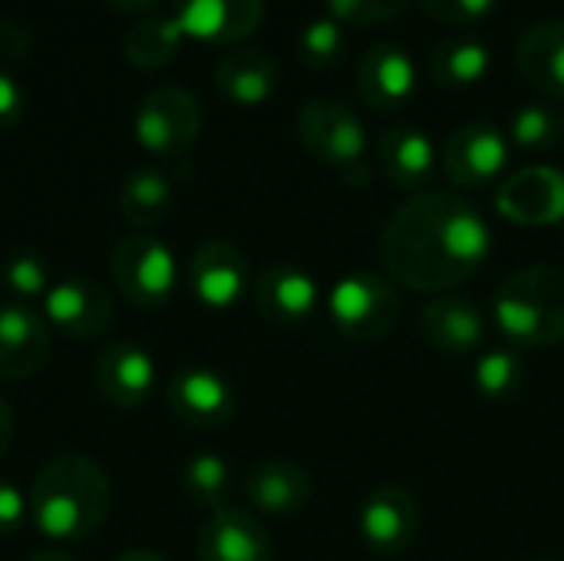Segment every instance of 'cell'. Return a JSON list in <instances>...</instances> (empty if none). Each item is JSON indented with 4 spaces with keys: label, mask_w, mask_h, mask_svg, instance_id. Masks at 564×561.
I'll list each match as a JSON object with an SVG mask.
<instances>
[{
    "label": "cell",
    "mask_w": 564,
    "mask_h": 561,
    "mask_svg": "<svg viewBox=\"0 0 564 561\" xmlns=\"http://www.w3.org/2000/svg\"><path fill=\"white\" fill-rule=\"evenodd\" d=\"M496 212L522 228H552L564 222V172L555 165H525L496 188Z\"/></svg>",
    "instance_id": "30bf717a"
},
{
    "label": "cell",
    "mask_w": 564,
    "mask_h": 561,
    "mask_svg": "<svg viewBox=\"0 0 564 561\" xmlns=\"http://www.w3.org/2000/svg\"><path fill=\"white\" fill-rule=\"evenodd\" d=\"M30 519V496L10 479H0V536H13Z\"/></svg>",
    "instance_id": "e575fe53"
},
{
    "label": "cell",
    "mask_w": 564,
    "mask_h": 561,
    "mask_svg": "<svg viewBox=\"0 0 564 561\" xmlns=\"http://www.w3.org/2000/svg\"><path fill=\"white\" fill-rule=\"evenodd\" d=\"M377 162H380V172L390 179V185L420 195L436 175V145L420 126L400 122L380 136Z\"/></svg>",
    "instance_id": "7402d4cb"
},
{
    "label": "cell",
    "mask_w": 564,
    "mask_h": 561,
    "mask_svg": "<svg viewBox=\"0 0 564 561\" xmlns=\"http://www.w3.org/2000/svg\"><path fill=\"white\" fill-rule=\"evenodd\" d=\"M26 112V89L20 79L0 66V129H13Z\"/></svg>",
    "instance_id": "d590c367"
},
{
    "label": "cell",
    "mask_w": 564,
    "mask_h": 561,
    "mask_svg": "<svg viewBox=\"0 0 564 561\" xmlns=\"http://www.w3.org/2000/svg\"><path fill=\"white\" fill-rule=\"evenodd\" d=\"M354 86H357V96H360V103L367 109H373V112H397L416 93V63L393 40L373 43L364 53L360 66H357Z\"/></svg>",
    "instance_id": "5bb4252c"
},
{
    "label": "cell",
    "mask_w": 564,
    "mask_h": 561,
    "mask_svg": "<svg viewBox=\"0 0 564 561\" xmlns=\"http://www.w3.org/2000/svg\"><path fill=\"white\" fill-rule=\"evenodd\" d=\"M506 136L522 152H549L564 139V112L549 103H525L512 112Z\"/></svg>",
    "instance_id": "f1b7e54d"
},
{
    "label": "cell",
    "mask_w": 564,
    "mask_h": 561,
    "mask_svg": "<svg viewBox=\"0 0 564 561\" xmlns=\"http://www.w3.org/2000/svg\"><path fill=\"white\" fill-rule=\"evenodd\" d=\"M492 53L476 36H446L430 50V76L443 89H469L489 76Z\"/></svg>",
    "instance_id": "484cf974"
},
{
    "label": "cell",
    "mask_w": 564,
    "mask_h": 561,
    "mask_svg": "<svg viewBox=\"0 0 564 561\" xmlns=\"http://www.w3.org/2000/svg\"><path fill=\"white\" fill-rule=\"evenodd\" d=\"M202 132V106L182 86H159L152 89L132 119V136L142 152L155 159H178L185 155Z\"/></svg>",
    "instance_id": "52a82bcc"
},
{
    "label": "cell",
    "mask_w": 564,
    "mask_h": 561,
    "mask_svg": "<svg viewBox=\"0 0 564 561\" xmlns=\"http://www.w3.org/2000/svg\"><path fill=\"white\" fill-rule=\"evenodd\" d=\"M109 271H112L119 294L145 311L169 304L178 288V278H182L175 251L162 238L145 235V231L126 235L112 248Z\"/></svg>",
    "instance_id": "8992f818"
},
{
    "label": "cell",
    "mask_w": 564,
    "mask_h": 561,
    "mask_svg": "<svg viewBox=\"0 0 564 561\" xmlns=\"http://www.w3.org/2000/svg\"><path fill=\"white\" fill-rule=\"evenodd\" d=\"M182 50L178 33L172 30L169 17H145L135 20L122 40V56L135 69H162L169 66Z\"/></svg>",
    "instance_id": "4316f807"
},
{
    "label": "cell",
    "mask_w": 564,
    "mask_h": 561,
    "mask_svg": "<svg viewBox=\"0 0 564 561\" xmlns=\"http://www.w3.org/2000/svg\"><path fill=\"white\" fill-rule=\"evenodd\" d=\"M311 496V473L291 460H261L245 476V499L254 513L264 516H294L307 509Z\"/></svg>",
    "instance_id": "44dd1931"
},
{
    "label": "cell",
    "mask_w": 564,
    "mask_h": 561,
    "mask_svg": "<svg viewBox=\"0 0 564 561\" xmlns=\"http://www.w3.org/2000/svg\"><path fill=\"white\" fill-rule=\"evenodd\" d=\"M43 317L66 337L89 341L112 324V298L93 278H63L43 294Z\"/></svg>",
    "instance_id": "9a60e30c"
},
{
    "label": "cell",
    "mask_w": 564,
    "mask_h": 561,
    "mask_svg": "<svg viewBox=\"0 0 564 561\" xmlns=\"http://www.w3.org/2000/svg\"><path fill=\"white\" fill-rule=\"evenodd\" d=\"M492 251L486 215L459 192L430 188L400 205L380 235V261L400 288L449 294L479 274Z\"/></svg>",
    "instance_id": "6da1fadb"
},
{
    "label": "cell",
    "mask_w": 564,
    "mask_h": 561,
    "mask_svg": "<svg viewBox=\"0 0 564 561\" xmlns=\"http://www.w3.org/2000/svg\"><path fill=\"white\" fill-rule=\"evenodd\" d=\"M172 202H175L172 182L155 165H139L135 172H129L119 192V212L139 231L162 225L172 212Z\"/></svg>",
    "instance_id": "d4e9b609"
},
{
    "label": "cell",
    "mask_w": 564,
    "mask_h": 561,
    "mask_svg": "<svg viewBox=\"0 0 564 561\" xmlns=\"http://www.w3.org/2000/svg\"><path fill=\"white\" fill-rule=\"evenodd\" d=\"M215 86L235 106H264L281 86V63L268 50L231 46L215 66Z\"/></svg>",
    "instance_id": "ffe728a7"
},
{
    "label": "cell",
    "mask_w": 564,
    "mask_h": 561,
    "mask_svg": "<svg viewBox=\"0 0 564 561\" xmlns=\"http://www.w3.org/2000/svg\"><path fill=\"white\" fill-rule=\"evenodd\" d=\"M50 360V327L23 301L0 304V380H26Z\"/></svg>",
    "instance_id": "e0dca14e"
},
{
    "label": "cell",
    "mask_w": 564,
    "mask_h": 561,
    "mask_svg": "<svg viewBox=\"0 0 564 561\" xmlns=\"http://www.w3.org/2000/svg\"><path fill=\"white\" fill-rule=\"evenodd\" d=\"M360 539L373 555H400L420 532V503L403 486H380L360 506Z\"/></svg>",
    "instance_id": "7c38bea8"
},
{
    "label": "cell",
    "mask_w": 564,
    "mask_h": 561,
    "mask_svg": "<svg viewBox=\"0 0 564 561\" xmlns=\"http://www.w3.org/2000/svg\"><path fill=\"white\" fill-rule=\"evenodd\" d=\"M344 50H347V33L330 17H317L304 23V30L297 33V60L314 73L334 69L344 60Z\"/></svg>",
    "instance_id": "4dcf8cb0"
},
{
    "label": "cell",
    "mask_w": 564,
    "mask_h": 561,
    "mask_svg": "<svg viewBox=\"0 0 564 561\" xmlns=\"http://www.w3.org/2000/svg\"><path fill=\"white\" fill-rule=\"evenodd\" d=\"M492 321L516 350L555 347L564 341V271L529 265L502 278L492 294Z\"/></svg>",
    "instance_id": "3957f363"
},
{
    "label": "cell",
    "mask_w": 564,
    "mask_h": 561,
    "mask_svg": "<svg viewBox=\"0 0 564 561\" xmlns=\"http://www.w3.org/2000/svg\"><path fill=\"white\" fill-rule=\"evenodd\" d=\"M165 403H169L172 417L192 430H221L231 423V417L238 410V397H235V387L228 384V377L218 370H208V367L178 370L169 380Z\"/></svg>",
    "instance_id": "8fae6325"
},
{
    "label": "cell",
    "mask_w": 564,
    "mask_h": 561,
    "mask_svg": "<svg viewBox=\"0 0 564 561\" xmlns=\"http://www.w3.org/2000/svg\"><path fill=\"white\" fill-rule=\"evenodd\" d=\"M476 393L489 403H506L512 400L522 384H525V364L516 347H496L479 354L476 370H473Z\"/></svg>",
    "instance_id": "83f0119b"
},
{
    "label": "cell",
    "mask_w": 564,
    "mask_h": 561,
    "mask_svg": "<svg viewBox=\"0 0 564 561\" xmlns=\"http://www.w3.org/2000/svg\"><path fill=\"white\" fill-rule=\"evenodd\" d=\"M26 561H76V559H73V555H66V552L50 549V552H33Z\"/></svg>",
    "instance_id": "ab89813d"
},
{
    "label": "cell",
    "mask_w": 564,
    "mask_h": 561,
    "mask_svg": "<svg viewBox=\"0 0 564 561\" xmlns=\"http://www.w3.org/2000/svg\"><path fill=\"white\" fill-rule=\"evenodd\" d=\"M188 291L195 294L198 304L212 308V311H228L235 308L245 291H248V258L241 255L238 245L225 241V238H212L205 245H198V251L188 261Z\"/></svg>",
    "instance_id": "4fadbf2b"
},
{
    "label": "cell",
    "mask_w": 564,
    "mask_h": 561,
    "mask_svg": "<svg viewBox=\"0 0 564 561\" xmlns=\"http://www.w3.org/2000/svg\"><path fill=\"white\" fill-rule=\"evenodd\" d=\"M182 489L185 496L208 509V513H218L228 506V493H231V470L221 456L215 453H198L185 463L182 470Z\"/></svg>",
    "instance_id": "f546056e"
},
{
    "label": "cell",
    "mask_w": 564,
    "mask_h": 561,
    "mask_svg": "<svg viewBox=\"0 0 564 561\" xmlns=\"http://www.w3.org/2000/svg\"><path fill=\"white\" fill-rule=\"evenodd\" d=\"M529 561H558V559H552V555H542V559H529Z\"/></svg>",
    "instance_id": "60d3db41"
},
{
    "label": "cell",
    "mask_w": 564,
    "mask_h": 561,
    "mask_svg": "<svg viewBox=\"0 0 564 561\" xmlns=\"http://www.w3.org/2000/svg\"><path fill=\"white\" fill-rule=\"evenodd\" d=\"M109 10H116V13H126V17H139V20H145V17H152L155 10H159V3L162 0H102Z\"/></svg>",
    "instance_id": "8d00e7d4"
},
{
    "label": "cell",
    "mask_w": 564,
    "mask_h": 561,
    "mask_svg": "<svg viewBox=\"0 0 564 561\" xmlns=\"http://www.w3.org/2000/svg\"><path fill=\"white\" fill-rule=\"evenodd\" d=\"M516 63L539 93L564 103V20L532 23L516 43Z\"/></svg>",
    "instance_id": "cb8c5ba5"
},
{
    "label": "cell",
    "mask_w": 564,
    "mask_h": 561,
    "mask_svg": "<svg viewBox=\"0 0 564 561\" xmlns=\"http://www.w3.org/2000/svg\"><path fill=\"white\" fill-rule=\"evenodd\" d=\"M327 317L340 337L370 344L387 337L400 321V294L377 271H350L327 291Z\"/></svg>",
    "instance_id": "5b68a950"
},
{
    "label": "cell",
    "mask_w": 564,
    "mask_h": 561,
    "mask_svg": "<svg viewBox=\"0 0 564 561\" xmlns=\"http://www.w3.org/2000/svg\"><path fill=\"white\" fill-rule=\"evenodd\" d=\"M112 483L106 470L83 456L63 453L50 460L30 486V522L56 542L89 539L109 516Z\"/></svg>",
    "instance_id": "7a4b0ae2"
},
{
    "label": "cell",
    "mask_w": 564,
    "mask_h": 561,
    "mask_svg": "<svg viewBox=\"0 0 564 561\" xmlns=\"http://www.w3.org/2000/svg\"><path fill=\"white\" fill-rule=\"evenodd\" d=\"M420 334L446 357H469L486 344V314L463 294H436L420 311Z\"/></svg>",
    "instance_id": "2e32d148"
},
{
    "label": "cell",
    "mask_w": 564,
    "mask_h": 561,
    "mask_svg": "<svg viewBox=\"0 0 564 561\" xmlns=\"http://www.w3.org/2000/svg\"><path fill=\"white\" fill-rule=\"evenodd\" d=\"M112 561H169L159 552H149V549H129V552H119Z\"/></svg>",
    "instance_id": "f35d334b"
},
{
    "label": "cell",
    "mask_w": 564,
    "mask_h": 561,
    "mask_svg": "<svg viewBox=\"0 0 564 561\" xmlns=\"http://www.w3.org/2000/svg\"><path fill=\"white\" fill-rule=\"evenodd\" d=\"M410 0H324V10L340 26H383L393 23Z\"/></svg>",
    "instance_id": "d6a6232c"
},
{
    "label": "cell",
    "mask_w": 564,
    "mask_h": 561,
    "mask_svg": "<svg viewBox=\"0 0 564 561\" xmlns=\"http://www.w3.org/2000/svg\"><path fill=\"white\" fill-rule=\"evenodd\" d=\"M155 380H159L155 357L132 341H119L106 347L96 364V390L102 393L106 403L122 410L149 403V397L155 393Z\"/></svg>",
    "instance_id": "ac0fdd59"
},
{
    "label": "cell",
    "mask_w": 564,
    "mask_h": 561,
    "mask_svg": "<svg viewBox=\"0 0 564 561\" xmlns=\"http://www.w3.org/2000/svg\"><path fill=\"white\" fill-rule=\"evenodd\" d=\"M10 443H13V413H10V407L3 403V397H0V460L7 456Z\"/></svg>",
    "instance_id": "74e56055"
},
{
    "label": "cell",
    "mask_w": 564,
    "mask_h": 561,
    "mask_svg": "<svg viewBox=\"0 0 564 561\" xmlns=\"http://www.w3.org/2000/svg\"><path fill=\"white\" fill-rule=\"evenodd\" d=\"M198 561H271V539L251 513L225 506L198 532Z\"/></svg>",
    "instance_id": "d6986e66"
},
{
    "label": "cell",
    "mask_w": 564,
    "mask_h": 561,
    "mask_svg": "<svg viewBox=\"0 0 564 561\" xmlns=\"http://www.w3.org/2000/svg\"><path fill=\"white\" fill-rule=\"evenodd\" d=\"M509 155H512L509 136L496 122L476 119L449 136L443 149V169L446 179L459 188H486L506 175Z\"/></svg>",
    "instance_id": "9c48e42d"
},
{
    "label": "cell",
    "mask_w": 564,
    "mask_h": 561,
    "mask_svg": "<svg viewBox=\"0 0 564 561\" xmlns=\"http://www.w3.org/2000/svg\"><path fill=\"white\" fill-rule=\"evenodd\" d=\"M297 142L311 159L337 169L344 182L367 185V129L350 106L337 99H311L297 112Z\"/></svg>",
    "instance_id": "277c9868"
},
{
    "label": "cell",
    "mask_w": 564,
    "mask_h": 561,
    "mask_svg": "<svg viewBox=\"0 0 564 561\" xmlns=\"http://www.w3.org/2000/svg\"><path fill=\"white\" fill-rule=\"evenodd\" d=\"M3 288L17 298V301H30V298H43L53 281H50V268L40 255L33 251H17L13 258H7L3 265Z\"/></svg>",
    "instance_id": "1f68e13d"
},
{
    "label": "cell",
    "mask_w": 564,
    "mask_h": 561,
    "mask_svg": "<svg viewBox=\"0 0 564 561\" xmlns=\"http://www.w3.org/2000/svg\"><path fill=\"white\" fill-rule=\"evenodd\" d=\"M499 0H420L423 13L440 23H476L496 10Z\"/></svg>",
    "instance_id": "836d02e7"
},
{
    "label": "cell",
    "mask_w": 564,
    "mask_h": 561,
    "mask_svg": "<svg viewBox=\"0 0 564 561\" xmlns=\"http://www.w3.org/2000/svg\"><path fill=\"white\" fill-rule=\"evenodd\" d=\"M254 304L271 324H304L321 304V288L311 271L297 265H271L254 284Z\"/></svg>",
    "instance_id": "603a6c76"
},
{
    "label": "cell",
    "mask_w": 564,
    "mask_h": 561,
    "mask_svg": "<svg viewBox=\"0 0 564 561\" xmlns=\"http://www.w3.org/2000/svg\"><path fill=\"white\" fill-rule=\"evenodd\" d=\"M169 23L182 43L231 50L264 23V0H172Z\"/></svg>",
    "instance_id": "ba28073f"
}]
</instances>
